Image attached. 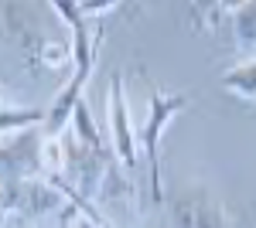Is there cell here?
<instances>
[{
	"instance_id": "obj_1",
	"label": "cell",
	"mask_w": 256,
	"mask_h": 228,
	"mask_svg": "<svg viewBox=\"0 0 256 228\" xmlns=\"http://www.w3.org/2000/svg\"><path fill=\"white\" fill-rule=\"evenodd\" d=\"M52 14H58V17L65 20V27H68V34H72V65H76L72 78H68L58 89V95L52 99V106H48V123H44V133L48 136H62L68 130V123H72L76 106L82 102L86 82L92 78L96 48H99V41H102V27H99L92 17L82 14L79 3H62L58 0V3H52Z\"/></svg>"
},
{
	"instance_id": "obj_2",
	"label": "cell",
	"mask_w": 256,
	"mask_h": 228,
	"mask_svg": "<svg viewBox=\"0 0 256 228\" xmlns=\"http://www.w3.org/2000/svg\"><path fill=\"white\" fill-rule=\"evenodd\" d=\"M188 102H192L188 92H168V89H154L147 99V116L137 130V140H140L144 164H147V177H150V201L164 198V188H160V140H164V130L171 126V119Z\"/></svg>"
},
{
	"instance_id": "obj_3",
	"label": "cell",
	"mask_w": 256,
	"mask_h": 228,
	"mask_svg": "<svg viewBox=\"0 0 256 228\" xmlns=\"http://www.w3.org/2000/svg\"><path fill=\"white\" fill-rule=\"evenodd\" d=\"M44 126H31L14 133L0 143V188L41 177V147H44Z\"/></svg>"
},
{
	"instance_id": "obj_4",
	"label": "cell",
	"mask_w": 256,
	"mask_h": 228,
	"mask_svg": "<svg viewBox=\"0 0 256 228\" xmlns=\"http://www.w3.org/2000/svg\"><path fill=\"white\" fill-rule=\"evenodd\" d=\"M106 106H110V147L116 153L120 167L134 171L140 164V140L134 130V116H130V102L123 92V75L110 78V92H106Z\"/></svg>"
},
{
	"instance_id": "obj_5",
	"label": "cell",
	"mask_w": 256,
	"mask_h": 228,
	"mask_svg": "<svg viewBox=\"0 0 256 228\" xmlns=\"http://www.w3.org/2000/svg\"><path fill=\"white\" fill-rule=\"evenodd\" d=\"M174 228H232L229 211L208 188H181L171 198Z\"/></svg>"
},
{
	"instance_id": "obj_6",
	"label": "cell",
	"mask_w": 256,
	"mask_h": 228,
	"mask_svg": "<svg viewBox=\"0 0 256 228\" xmlns=\"http://www.w3.org/2000/svg\"><path fill=\"white\" fill-rule=\"evenodd\" d=\"M7 7L20 17V27H24V31H20V48H24V58H28L31 68H48V72H55V68L72 65V44L48 38V34H41L38 27H28V24H24V14H20V3H7Z\"/></svg>"
},
{
	"instance_id": "obj_7",
	"label": "cell",
	"mask_w": 256,
	"mask_h": 228,
	"mask_svg": "<svg viewBox=\"0 0 256 228\" xmlns=\"http://www.w3.org/2000/svg\"><path fill=\"white\" fill-rule=\"evenodd\" d=\"M14 198H18V208H14V215L28 218V222H34V218H41V215H48V211L65 208V205H68L65 191H62L55 181H48V177L18 181V184H14Z\"/></svg>"
},
{
	"instance_id": "obj_8",
	"label": "cell",
	"mask_w": 256,
	"mask_h": 228,
	"mask_svg": "<svg viewBox=\"0 0 256 228\" xmlns=\"http://www.w3.org/2000/svg\"><path fill=\"white\" fill-rule=\"evenodd\" d=\"M48 123V109L38 106H10V102H0V143L14 133H24L31 126H44Z\"/></svg>"
},
{
	"instance_id": "obj_9",
	"label": "cell",
	"mask_w": 256,
	"mask_h": 228,
	"mask_svg": "<svg viewBox=\"0 0 256 228\" xmlns=\"http://www.w3.org/2000/svg\"><path fill=\"white\" fill-rule=\"evenodd\" d=\"M218 85L236 99H246V102H256V55L246 58V61H236L229 65L222 75H218Z\"/></svg>"
},
{
	"instance_id": "obj_10",
	"label": "cell",
	"mask_w": 256,
	"mask_h": 228,
	"mask_svg": "<svg viewBox=\"0 0 256 228\" xmlns=\"http://www.w3.org/2000/svg\"><path fill=\"white\" fill-rule=\"evenodd\" d=\"M229 27H232V44L239 55L256 51V0L250 3H236L229 14Z\"/></svg>"
},
{
	"instance_id": "obj_11",
	"label": "cell",
	"mask_w": 256,
	"mask_h": 228,
	"mask_svg": "<svg viewBox=\"0 0 256 228\" xmlns=\"http://www.w3.org/2000/svg\"><path fill=\"white\" fill-rule=\"evenodd\" d=\"M68 133L76 136L79 143H86V147H96V150H106V140H102V130L96 126V119H92V113H89L86 99H82L79 106H76V113H72V123H68Z\"/></svg>"
},
{
	"instance_id": "obj_12",
	"label": "cell",
	"mask_w": 256,
	"mask_h": 228,
	"mask_svg": "<svg viewBox=\"0 0 256 228\" xmlns=\"http://www.w3.org/2000/svg\"><path fill=\"white\" fill-rule=\"evenodd\" d=\"M232 7H236V3H192V7H188V14H192V20H195V27L216 34L218 24H222V17H229V14H232Z\"/></svg>"
},
{
	"instance_id": "obj_13",
	"label": "cell",
	"mask_w": 256,
	"mask_h": 228,
	"mask_svg": "<svg viewBox=\"0 0 256 228\" xmlns=\"http://www.w3.org/2000/svg\"><path fill=\"white\" fill-rule=\"evenodd\" d=\"M14 208H18V198H14V184H4L0 188V225L14 215Z\"/></svg>"
},
{
	"instance_id": "obj_14",
	"label": "cell",
	"mask_w": 256,
	"mask_h": 228,
	"mask_svg": "<svg viewBox=\"0 0 256 228\" xmlns=\"http://www.w3.org/2000/svg\"><path fill=\"white\" fill-rule=\"evenodd\" d=\"M79 228H113L106 218H92V215H82V208H79Z\"/></svg>"
},
{
	"instance_id": "obj_15",
	"label": "cell",
	"mask_w": 256,
	"mask_h": 228,
	"mask_svg": "<svg viewBox=\"0 0 256 228\" xmlns=\"http://www.w3.org/2000/svg\"><path fill=\"white\" fill-rule=\"evenodd\" d=\"M4 95H7V89H4V82H0V102H4Z\"/></svg>"
},
{
	"instance_id": "obj_16",
	"label": "cell",
	"mask_w": 256,
	"mask_h": 228,
	"mask_svg": "<svg viewBox=\"0 0 256 228\" xmlns=\"http://www.w3.org/2000/svg\"><path fill=\"white\" fill-rule=\"evenodd\" d=\"M28 228H34V225H28Z\"/></svg>"
}]
</instances>
